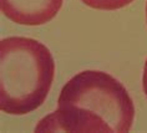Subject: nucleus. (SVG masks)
<instances>
[{"label": "nucleus", "instance_id": "nucleus-2", "mask_svg": "<svg viewBox=\"0 0 147 133\" xmlns=\"http://www.w3.org/2000/svg\"><path fill=\"white\" fill-rule=\"evenodd\" d=\"M55 77L50 50L35 39L11 36L0 41V109L30 113L45 102Z\"/></svg>", "mask_w": 147, "mask_h": 133}, {"label": "nucleus", "instance_id": "nucleus-4", "mask_svg": "<svg viewBox=\"0 0 147 133\" xmlns=\"http://www.w3.org/2000/svg\"><path fill=\"white\" fill-rule=\"evenodd\" d=\"M86 6L96 10H119L134 3V0H81Z\"/></svg>", "mask_w": 147, "mask_h": 133}, {"label": "nucleus", "instance_id": "nucleus-1", "mask_svg": "<svg viewBox=\"0 0 147 133\" xmlns=\"http://www.w3.org/2000/svg\"><path fill=\"white\" fill-rule=\"evenodd\" d=\"M135 106L127 90L104 71L86 70L64 85L57 109L40 120L35 132H130Z\"/></svg>", "mask_w": 147, "mask_h": 133}, {"label": "nucleus", "instance_id": "nucleus-5", "mask_svg": "<svg viewBox=\"0 0 147 133\" xmlns=\"http://www.w3.org/2000/svg\"><path fill=\"white\" fill-rule=\"evenodd\" d=\"M142 88L143 92H145L146 97H147V60L145 61V65H143V75H142Z\"/></svg>", "mask_w": 147, "mask_h": 133}, {"label": "nucleus", "instance_id": "nucleus-3", "mask_svg": "<svg viewBox=\"0 0 147 133\" xmlns=\"http://www.w3.org/2000/svg\"><path fill=\"white\" fill-rule=\"evenodd\" d=\"M64 0H0L1 13L13 23L38 26L49 23L60 11Z\"/></svg>", "mask_w": 147, "mask_h": 133}, {"label": "nucleus", "instance_id": "nucleus-6", "mask_svg": "<svg viewBox=\"0 0 147 133\" xmlns=\"http://www.w3.org/2000/svg\"><path fill=\"white\" fill-rule=\"evenodd\" d=\"M145 11H146V23H147V0H146V9H145Z\"/></svg>", "mask_w": 147, "mask_h": 133}]
</instances>
